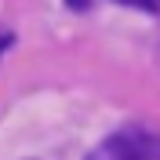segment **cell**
<instances>
[{
	"label": "cell",
	"instance_id": "1",
	"mask_svg": "<svg viewBox=\"0 0 160 160\" xmlns=\"http://www.w3.org/2000/svg\"><path fill=\"white\" fill-rule=\"evenodd\" d=\"M88 160H160V135L149 128H138V124L120 128Z\"/></svg>",
	"mask_w": 160,
	"mask_h": 160
},
{
	"label": "cell",
	"instance_id": "2",
	"mask_svg": "<svg viewBox=\"0 0 160 160\" xmlns=\"http://www.w3.org/2000/svg\"><path fill=\"white\" fill-rule=\"evenodd\" d=\"M66 8H69V11H91L95 0H66Z\"/></svg>",
	"mask_w": 160,
	"mask_h": 160
},
{
	"label": "cell",
	"instance_id": "3",
	"mask_svg": "<svg viewBox=\"0 0 160 160\" xmlns=\"http://www.w3.org/2000/svg\"><path fill=\"white\" fill-rule=\"evenodd\" d=\"M11 44H15V37H11V33H0V58H4V51H8Z\"/></svg>",
	"mask_w": 160,
	"mask_h": 160
},
{
	"label": "cell",
	"instance_id": "4",
	"mask_svg": "<svg viewBox=\"0 0 160 160\" xmlns=\"http://www.w3.org/2000/svg\"><path fill=\"white\" fill-rule=\"evenodd\" d=\"M157 11H160V0H157Z\"/></svg>",
	"mask_w": 160,
	"mask_h": 160
}]
</instances>
